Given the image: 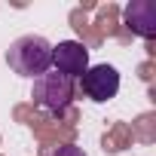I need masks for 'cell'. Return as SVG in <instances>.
Segmentation results:
<instances>
[{
  "label": "cell",
  "instance_id": "7a4b0ae2",
  "mask_svg": "<svg viewBox=\"0 0 156 156\" xmlns=\"http://www.w3.org/2000/svg\"><path fill=\"white\" fill-rule=\"evenodd\" d=\"M31 98L37 107H43L49 113H64L70 107V98H73V80H67L58 70H46L34 80Z\"/></svg>",
  "mask_w": 156,
  "mask_h": 156
},
{
  "label": "cell",
  "instance_id": "5b68a950",
  "mask_svg": "<svg viewBox=\"0 0 156 156\" xmlns=\"http://www.w3.org/2000/svg\"><path fill=\"white\" fill-rule=\"evenodd\" d=\"M126 25L141 34V37H153L156 34V6L150 0H135L126 6Z\"/></svg>",
  "mask_w": 156,
  "mask_h": 156
},
{
  "label": "cell",
  "instance_id": "8992f818",
  "mask_svg": "<svg viewBox=\"0 0 156 156\" xmlns=\"http://www.w3.org/2000/svg\"><path fill=\"white\" fill-rule=\"evenodd\" d=\"M52 156H89L83 147H76V144H64V147H58Z\"/></svg>",
  "mask_w": 156,
  "mask_h": 156
},
{
  "label": "cell",
  "instance_id": "6da1fadb",
  "mask_svg": "<svg viewBox=\"0 0 156 156\" xmlns=\"http://www.w3.org/2000/svg\"><path fill=\"white\" fill-rule=\"evenodd\" d=\"M6 64L19 76H31L37 80L40 73L52 70V43L40 34H25L9 43L6 49Z\"/></svg>",
  "mask_w": 156,
  "mask_h": 156
},
{
  "label": "cell",
  "instance_id": "277c9868",
  "mask_svg": "<svg viewBox=\"0 0 156 156\" xmlns=\"http://www.w3.org/2000/svg\"><path fill=\"white\" fill-rule=\"evenodd\" d=\"M52 70L64 73L67 80L83 76L89 70V49L80 40H61L58 46H52Z\"/></svg>",
  "mask_w": 156,
  "mask_h": 156
},
{
  "label": "cell",
  "instance_id": "3957f363",
  "mask_svg": "<svg viewBox=\"0 0 156 156\" xmlns=\"http://www.w3.org/2000/svg\"><path fill=\"white\" fill-rule=\"evenodd\" d=\"M80 86L89 101L104 104V101L116 98V92H119V70L113 64H95L80 76Z\"/></svg>",
  "mask_w": 156,
  "mask_h": 156
}]
</instances>
